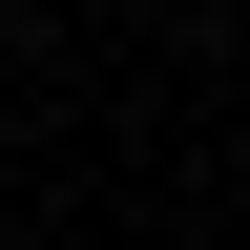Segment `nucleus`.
Segmentation results:
<instances>
[{
	"label": "nucleus",
	"instance_id": "1",
	"mask_svg": "<svg viewBox=\"0 0 250 250\" xmlns=\"http://www.w3.org/2000/svg\"><path fill=\"white\" fill-rule=\"evenodd\" d=\"M0 250H21V229H0Z\"/></svg>",
	"mask_w": 250,
	"mask_h": 250
}]
</instances>
